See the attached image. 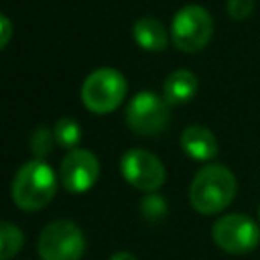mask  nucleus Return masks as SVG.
<instances>
[{
	"mask_svg": "<svg viewBox=\"0 0 260 260\" xmlns=\"http://www.w3.org/2000/svg\"><path fill=\"white\" fill-rule=\"evenodd\" d=\"M238 183L234 173L217 162L201 167L189 187L191 207L201 215H213L223 211L236 197Z\"/></svg>",
	"mask_w": 260,
	"mask_h": 260,
	"instance_id": "1",
	"label": "nucleus"
},
{
	"mask_svg": "<svg viewBox=\"0 0 260 260\" xmlns=\"http://www.w3.org/2000/svg\"><path fill=\"white\" fill-rule=\"evenodd\" d=\"M57 191V177L43 158L26 160L14 175L10 195L22 211H39L51 203Z\"/></svg>",
	"mask_w": 260,
	"mask_h": 260,
	"instance_id": "2",
	"label": "nucleus"
},
{
	"mask_svg": "<svg viewBox=\"0 0 260 260\" xmlns=\"http://www.w3.org/2000/svg\"><path fill=\"white\" fill-rule=\"evenodd\" d=\"M128 83L124 75L112 67H102L89 73L81 85V102L93 114H110L126 98Z\"/></svg>",
	"mask_w": 260,
	"mask_h": 260,
	"instance_id": "3",
	"label": "nucleus"
},
{
	"mask_svg": "<svg viewBox=\"0 0 260 260\" xmlns=\"http://www.w3.org/2000/svg\"><path fill=\"white\" fill-rule=\"evenodd\" d=\"M211 35H213V18L199 4L183 6L173 16L171 41L183 53H197V51H201L209 43Z\"/></svg>",
	"mask_w": 260,
	"mask_h": 260,
	"instance_id": "4",
	"label": "nucleus"
},
{
	"mask_svg": "<svg viewBox=\"0 0 260 260\" xmlns=\"http://www.w3.org/2000/svg\"><path fill=\"white\" fill-rule=\"evenodd\" d=\"M83 250V234L69 219H55L47 223L39 236L41 260H79Z\"/></svg>",
	"mask_w": 260,
	"mask_h": 260,
	"instance_id": "5",
	"label": "nucleus"
},
{
	"mask_svg": "<svg viewBox=\"0 0 260 260\" xmlns=\"http://www.w3.org/2000/svg\"><path fill=\"white\" fill-rule=\"evenodd\" d=\"M211 238L228 254H248L260 244V228L244 213H228L213 223Z\"/></svg>",
	"mask_w": 260,
	"mask_h": 260,
	"instance_id": "6",
	"label": "nucleus"
},
{
	"mask_svg": "<svg viewBox=\"0 0 260 260\" xmlns=\"http://www.w3.org/2000/svg\"><path fill=\"white\" fill-rule=\"evenodd\" d=\"M126 122L136 134L154 136L162 132L169 122V104L152 91H140L126 108Z\"/></svg>",
	"mask_w": 260,
	"mask_h": 260,
	"instance_id": "7",
	"label": "nucleus"
},
{
	"mask_svg": "<svg viewBox=\"0 0 260 260\" xmlns=\"http://www.w3.org/2000/svg\"><path fill=\"white\" fill-rule=\"evenodd\" d=\"M122 177L140 191H156L165 183V167L158 156H154L148 150L132 148L124 152L120 160Z\"/></svg>",
	"mask_w": 260,
	"mask_h": 260,
	"instance_id": "8",
	"label": "nucleus"
},
{
	"mask_svg": "<svg viewBox=\"0 0 260 260\" xmlns=\"http://www.w3.org/2000/svg\"><path fill=\"white\" fill-rule=\"evenodd\" d=\"M100 177V162L85 148L69 150L59 167V179L69 193H85Z\"/></svg>",
	"mask_w": 260,
	"mask_h": 260,
	"instance_id": "9",
	"label": "nucleus"
},
{
	"mask_svg": "<svg viewBox=\"0 0 260 260\" xmlns=\"http://www.w3.org/2000/svg\"><path fill=\"white\" fill-rule=\"evenodd\" d=\"M181 146L195 160H213L217 156V150H219L213 132L205 126H199V124L187 126L183 130Z\"/></svg>",
	"mask_w": 260,
	"mask_h": 260,
	"instance_id": "10",
	"label": "nucleus"
},
{
	"mask_svg": "<svg viewBox=\"0 0 260 260\" xmlns=\"http://www.w3.org/2000/svg\"><path fill=\"white\" fill-rule=\"evenodd\" d=\"M197 87H199V81L195 73H191L189 69H177L165 79L162 95L169 106H179L193 100L197 93Z\"/></svg>",
	"mask_w": 260,
	"mask_h": 260,
	"instance_id": "11",
	"label": "nucleus"
},
{
	"mask_svg": "<svg viewBox=\"0 0 260 260\" xmlns=\"http://www.w3.org/2000/svg\"><path fill=\"white\" fill-rule=\"evenodd\" d=\"M132 37L144 51H162L169 45V35L162 22L154 16H142L132 26Z\"/></svg>",
	"mask_w": 260,
	"mask_h": 260,
	"instance_id": "12",
	"label": "nucleus"
},
{
	"mask_svg": "<svg viewBox=\"0 0 260 260\" xmlns=\"http://www.w3.org/2000/svg\"><path fill=\"white\" fill-rule=\"evenodd\" d=\"M24 244V234L10 221H0V260L14 258Z\"/></svg>",
	"mask_w": 260,
	"mask_h": 260,
	"instance_id": "13",
	"label": "nucleus"
},
{
	"mask_svg": "<svg viewBox=\"0 0 260 260\" xmlns=\"http://www.w3.org/2000/svg\"><path fill=\"white\" fill-rule=\"evenodd\" d=\"M53 136H55V142L59 146L73 150L81 142V128L73 118L65 116V118H59L57 124L53 126Z\"/></svg>",
	"mask_w": 260,
	"mask_h": 260,
	"instance_id": "14",
	"label": "nucleus"
},
{
	"mask_svg": "<svg viewBox=\"0 0 260 260\" xmlns=\"http://www.w3.org/2000/svg\"><path fill=\"white\" fill-rule=\"evenodd\" d=\"M53 142H55V136H53V130H49L47 126H39L32 134H30V150L35 154V158H43L53 150Z\"/></svg>",
	"mask_w": 260,
	"mask_h": 260,
	"instance_id": "15",
	"label": "nucleus"
},
{
	"mask_svg": "<svg viewBox=\"0 0 260 260\" xmlns=\"http://www.w3.org/2000/svg\"><path fill=\"white\" fill-rule=\"evenodd\" d=\"M225 10L230 14V18L234 20H244L252 14L254 10V0H228Z\"/></svg>",
	"mask_w": 260,
	"mask_h": 260,
	"instance_id": "16",
	"label": "nucleus"
},
{
	"mask_svg": "<svg viewBox=\"0 0 260 260\" xmlns=\"http://www.w3.org/2000/svg\"><path fill=\"white\" fill-rule=\"evenodd\" d=\"M10 39H12V22L8 16L0 14V51L10 43Z\"/></svg>",
	"mask_w": 260,
	"mask_h": 260,
	"instance_id": "17",
	"label": "nucleus"
},
{
	"mask_svg": "<svg viewBox=\"0 0 260 260\" xmlns=\"http://www.w3.org/2000/svg\"><path fill=\"white\" fill-rule=\"evenodd\" d=\"M110 260H136V256L130 252H116L110 256Z\"/></svg>",
	"mask_w": 260,
	"mask_h": 260,
	"instance_id": "18",
	"label": "nucleus"
},
{
	"mask_svg": "<svg viewBox=\"0 0 260 260\" xmlns=\"http://www.w3.org/2000/svg\"><path fill=\"white\" fill-rule=\"evenodd\" d=\"M258 221H260V205H258Z\"/></svg>",
	"mask_w": 260,
	"mask_h": 260,
	"instance_id": "19",
	"label": "nucleus"
}]
</instances>
